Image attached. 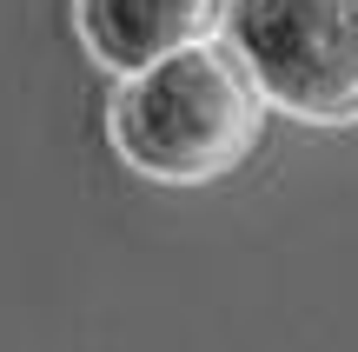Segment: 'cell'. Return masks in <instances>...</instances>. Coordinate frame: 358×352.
I'll list each match as a JSON object with an SVG mask.
<instances>
[{
    "instance_id": "6da1fadb",
    "label": "cell",
    "mask_w": 358,
    "mask_h": 352,
    "mask_svg": "<svg viewBox=\"0 0 358 352\" xmlns=\"http://www.w3.org/2000/svg\"><path fill=\"white\" fill-rule=\"evenodd\" d=\"M266 133V100L232 47H179L166 60L120 73L106 100V140L140 180L213 186L252 160Z\"/></svg>"
},
{
    "instance_id": "7a4b0ae2",
    "label": "cell",
    "mask_w": 358,
    "mask_h": 352,
    "mask_svg": "<svg viewBox=\"0 0 358 352\" xmlns=\"http://www.w3.org/2000/svg\"><path fill=\"white\" fill-rule=\"evenodd\" d=\"M219 34L266 113L358 127V0H226Z\"/></svg>"
},
{
    "instance_id": "3957f363",
    "label": "cell",
    "mask_w": 358,
    "mask_h": 352,
    "mask_svg": "<svg viewBox=\"0 0 358 352\" xmlns=\"http://www.w3.org/2000/svg\"><path fill=\"white\" fill-rule=\"evenodd\" d=\"M226 0H73V34L106 73H140L219 34Z\"/></svg>"
}]
</instances>
